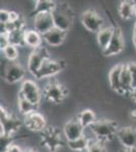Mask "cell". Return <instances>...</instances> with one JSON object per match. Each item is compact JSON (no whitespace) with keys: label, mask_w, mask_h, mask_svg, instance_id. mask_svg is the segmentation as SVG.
<instances>
[{"label":"cell","mask_w":136,"mask_h":152,"mask_svg":"<svg viewBox=\"0 0 136 152\" xmlns=\"http://www.w3.org/2000/svg\"><path fill=\"white\" fill-rule=\"evenodd\" d=\"M88 129H90L93 138L106 144L112 141L115 137H117L119 126H118L117 122L114 120L102 119L96 120Z\"/></svg>","instance_id":"6da1fadb"},{"label":"cell","mask_w":136,"mask_h":152,"mask_svg":"<svg viewBox=\"0 0 136 152\" xmlns=\"http://www.w3.org/2000/svg\"><path fill=\"white\" fill-rule=\"evenodd\" d=\"M62 134L60 130L55 127H47L43 132H41V143L50 152H58L65 146L62 139Z\"/></svg>","instance_id":"7a4b0ae2"},{"label":"cell","mask_w":136,"mask_h":152,"mask_svg":"<svg viewBox=\"0 0 136 152\" xmlns=\"http://www.w3.org/2000/svg\"><path fill=\"white\" fill-rule=\"evenodd\" d=\"M68 95V89L57 81H49L43 87V96L49 104H60Z\"/></svg>","instance_id":"3957f363"},{"label":"cell","mask_w":136,"mask_h":152,"mask_svg":"<svg viewBox=\"0 0 136 152\" xmlns=\"http://www.w3.org/2000/svg\"><path fill=\"white\" fill-rule=\"evenodd\" d=\"M52 15H53L55 28L65 33L70 31L73 23V15L68 6H61L56 4L55 8L52 10Z\"/></svg>","instance_id":"277c9868"},{"label":"cell","mask_w":136,"mask_h":152,"mask_svg":"<svg viewBox=\"0 0 136 152\" xmlns=\"http://www.w3.org/2000/svg\"><path fill=\"white\" fill-rule=\"evenodd\" d=\"M80 23L86 31L96 34L101 28L105 26V21L98 11L93 8H88L80 14Z\"/></svg>","instance_id":"5b68a950"},{"label":"cell","mask_w":136,"mask_h":152,"mask_svg":"<svg viewBox=\"0 0 136 152\" xmlns=\"http://www.w3.org/2000/svg\"><path fill=\"white\" fill-rule=\"evenodd\" d=\"M1 137H13L21 126V123L16 117H14L11 113L6 111L3 107H1Z\"/></svg>","instance_id":"8992f818"},{"label":"cell","mask_w":136,"mask_h":152,"mask_svg":"<svg viewBox=\"0 0 136 152\" xmlns=\"http://www.w3.org/2000/svg\"><path fill=\"white\" fill-rule=\"evenodd\" d=\"M49 58H51L49 52L44 47L32 50L28 59H26V69H28L29 74H32L35 77L37 73L39 72V70L41 69L43 63Z\"/></svg>","instance_id":"52a82bcc"},{"label":"cell","mask_w":136,"mask_h":152,"mask_svg":"<svg viewBox=\"0 0 136 152\" xmlns=\"http://www.w3.org/2000/svg\"><path fill=\"white\" fill-rule=\"evenodd\" d=\"M18 92L28 100L39 107V104H40L42 100L43 90L41 89V87L39 86V84L36 81L26 78L21 82Z\"/></svg>","instance_id":"ba28073f"},{"label":"cell","mask_w":136,"mask_h":152,"mask_svg":"<svg viewBox=\"0 0 136 152\" xmlns=\"http://www.w3.org/2000/svg\"><path fill=\"white\" fill-rule=\"evenodd\" d=\"M33 28L42 36L55 28L52 11H39L34 14L33 18Z\"/></svg>","instance_id":"9c48e42d"},{"label":"cell","mask_w":136,"mask_h":152,"mask_svg":"<svg viewBox=\"0 0 136 152\" xmlns=\"http://www.w3.org/2000/svg\"><path fill=\"white\" fill-rule=\"evenodd\" d=\"M65 66H66L65 61L53 60V59L49 58L43 63L41 69L37 73L35 78H36V79H46V78H50L52 76L60 73L61 71L65 68Z\"/></svg>","instance_id":"30bf717a"},{"label":"cell","mask_w":136,"mask_h":152,"mask_svg":"<svg viewBox=\"0 0 136 152\" xmlns=\"http://www.w3.org/2000/svg\"><path fill=\"white\" fill-rule=\"evenodd\" d=\"M26 74V68L21 65V63L15 61V62H9L5 66L3 78L9 84H14L17 82H23L26 79L24 78Z\"/></svg>","instance_id":"8fae6325"},{"label":"cell","mask_w":136,"mask_h":152,"mask_svg":"<svg viewBox=\"0 0 136 152\" xmlns=\"http://www.w3.org/2000/svg\"><path fill=\"white\" fill-rule=\"evenodd\" d=\"M85 127L81 125L79 120L75 116L74 118H71L70 120H68L63 125L62 133L66 141H72L75 140V139L80 138L81 136H83L85 135Z\"/></svg>","instance_id":"7c38bea8"},{"label":"cell","mask_w":136,"mask_h":152,"mask_svg":"<svg viewBox=\"0 0 136 152\" xmlns=\"http://www.w3.org/2000/svg\"><path fill=\"white\" fill-rule=\"evenodd\" d=\"M125 48V40L124 35L120 28H115V33L113 35V38L109 43L108 47L103 50V55L110 57V56H117L120 53L124 51Z\"/></svg>","instance_id":"4fadbf2b"},{"label":"cell","mask_w":136,"mask_h":152,"mask_svg":"<svg viewBox=\"0 0 136 152\" xmlns=\"http://www.w3.org/2000/svg\"><path fill=\"white\" fill-rule=\"evenodd\" d=\"M24 125L29 131L41 133L47 128V120L43 114L36 111L24 117Z\"/></svg>","instance_id":"5bb4252c"},{"label":"cell","mask_w":136,"mask_h":152,"mask_svg":"<svg viewBox=\"0 0 136 152\" xmlns=\"http://www.w3.org/2000/svg\"><path fill=\"white\" fill-rule=\"evenodd\" d=\"M117 139L123 148L136 147V128L134 127H121L117 132Z\"/></svg>","instance_id":"9a60e30c"},{"label":"cell","mask_w":136,"mask_h":152,"mask_svg":"<svg viewBox=\"0 0 136 152\" xmlns=\"http://www.w3.org/2000/svg\"><path fill=\"white\" fill-rule=\"evenodd\" d=\"M123 63L116 64L110 70L108 75V81L111 89L116 94L122 95V88H121V72H122Z\"/></svg>","instance_id":"2e32d148"},{"label":"cell","mask_w":136,"mask_h":152,"mask_svg":"<svg viewBox=\"0 0 136 152\" xmlns=\"http://www.w3.org/2000/svg\"><path fill=\"white\" fill-rule=\"evenodd\" d=\"M66 39V33L61 29L54 28L51 31H49L48 33H46L45 35H43V40L44 42L50 47H59L65 42Z\"/></svg>","instance_id":"e0dca14e"},{"label":"cell","mask_w":136,"mask_h":152,"mask_svg":"<svg viewBox=\"0 0 136 152\" xmlns=\"http://www.w3.org/2000/svg\"><path fill=\"white\" fill-rule=\"evenodd\" d=\"M43 36L39 31H37L35 28L26 29L24 36V47L31 49H37L42 47V42H43Z\"/></svg>","instance_id":"ac0fdd59"},{"label":"cell","mask_w":136,"mask_h":152,"mask_svg":"<svg viewBox=\"0 0 136 152\" xmlns=\"http://www.w3.org/2000/svg\"><path fill=\"white\" fill-rule=\"evenodd\" d=\"M115 28H116L112 26H105L96 33V43H98L99 47L102 49V51L108 47L109 43L112 40L113 35L115 33Z\"/></svg>","instance_id":"d6986e66"},{"label":"cell","mask_w":136,"mask_h":152,"mask_svg":"<svg viewBox=\"0 0 136 152\" xmlns=\"http://www.w3.org/2000/svg\"><path fill=\"white\" fill-rule=\"evenodd\" d=\"M121 88H122V95L131 94L132 92V76L130 70L126 63H123L122 72H121Z\"/></svg>","instance_id":"ffe728a7"},{"label":"cell","mask_w":136,"mask_h":152,"mask_svg":"<svg viewBox=\"0 0 136 152\" xmlns=\"http://www.w3.org/2000/svg\"><path fill=\"white\" fill-rule=\"evenodd\" d=\"M118 13L123 20H130L134 18L133 0H121L118 5Z\"/></svg>","instance_id":"44dd1931"},{"label":"cell","mask_w":136,"mask_h":152,"mask_svg":"<svg viewBox=\"0 0 136 152\" xmlns=\"http://www.w3.org/2000/svg\"><path fill=\"white\" fill-rule=\"evenodd\" d=\"M90 139L87 136L83 135L80 138L75 139L72 141H67L66 142V146L69 150H71L72 152H86L90 145Z\"/></svg>","instance_id":"7402d4cb"},{"label":"cell","mask_w":136,"mask_h":152,"mask_svg":"<svg viewBox=\"0 0 136 152\" xmlns=\"http://www.w3.org/2000/svg\"><path fill=\"white\" fill-rule=\"evenodd\" d=\"M17 109H18L19 114L24 117L26 115L36 112L37 109H38V105L34 104L33 102L28 100L18 92V95H17Z\"/></svg>","instance_id":"603a6c76"},{"label":"cell","mask_w":136,"mask_h":152,"mask_svg":"<svg viewBox=\"0 0 136 152\" xmlns=\"http://www.w3.org/2000/svg\"><path fill=\"white\" fill-rule=\"evenodd\" d=\"M77 119L79 120V122L81 123L85 129L90 128V127L96 121V115L93 110L90 109H85L80 111L77 114Z\"/></svg>","instance_id":"cb8c5ba5"},{"label":"cell","mask_w":136,"mask_h":152,"mask_svg":"<svg viewBox=\"0 0 136 152\" xmlns=\"http://www.w3.org/2000/svg\"><path fill=\"white\" fill-rule=\"evenodd\" d=\"M26 28H16L14 31L8 33V39L10 45H14L16 47H24V36Z\"/></svg>","instance_id":"d4e9b609"},{"label":"cell","mask_w":136,"mask_h":152,"mask_svg":"<svg viewBox=\"0 0 136 152\" xmlns=\"http://www.w3.org/2000/svg\"><path fill=\"white\" fill-rule=\"evenodd\" d=\"M2 51L3 57L7 59L9 62H15L19 58V51L18 48L14 45H8L6 48H4Z\"/></svg>","instance_id":"484cf974"},{"label":"cell","mask_w":136,"mask_h":152,"mask_svg":"<svg viewBox=\"0 0 136 152\" xmlns=\"http://www.w3.org/2000/svg\"><path fill=\"white\" fill-rule=\"evenodd\" d=\"M86 152H108L103 142L98 141L96 139H90V145Z\"/></svg>","instance_id":"4316f807"},{"label":"cell","mask_w":136,"mask_h":152,"mask_svg":"<svg viewBox=\"0 0 136 152\" xmlns=\"http://www.w3.org/2000/svg\"><path fill=\"white\" fill-rule=\"evenodd\" d=\"M130 70L131 76H132V89H136V62H128L126 63ZM132 90V91H133Z\"/></svg>","instance_id":"83f0119b"},{"label":"cell","mask_w":136,"mask_h":152,"mask_svg":"<svg viewBox=\"0 0 136 152\" xmlns=\"http://www.w3.org/2000/svg\"><path fill=\"white\" fill-rule=\"evenodd\" d=\"M0 23H10V11L6 9L0 10Z\"/></svg>","instance_id":"f1b7e54d"},{"label":"cell","mask_w":136,"mask_h":152,"mask_svg":"<svg viewBox=\"0 0 136 152\" xmlns=\"http://www.w3.org/2000/svg\"><path fill=\"white\" fill-rule=\"evenodd\" d=\"M8 45H10L8 35H7V34H1V36H0V48H1V50L6 48Z\"/></svg>","instance_id":"f546056e"},{"label":"cell","mask_w":136,"mask_h":152,"mask_svg":"<svg viewBox=\"0 0 136 152\" xmlns=\"http://www.w3.org/2000/svg\"><path fill=\"white\" fill-rule=\"evenodd\" d=\"M3 152H24V151L23 150V148L21 146L11 143L10 145L7 146V148Z\"/></svg>","instance_id":"4dcf8cb0"},{"label":"cell","mask_w":136,"mask_h":152,"mask_svg":"<svg viewBox=\"0 0 136 152\" xmlns=\"http://www.w3.org/2000/svg\"><path fill=\"white\" fill-rule=\"evenodd\" d=\"M120 152H136V147L135 148H123Z\"/></svg>","instance_id":"1f68e13d"},{"label":"cell","mask_w":136,"mask_h":152,"mask_svg":"<svg viewBox=\"0 0 136 152\" xmlns=\"http://www.w3.org/2000/svg\"><path fill=\"white\" fill-rule=\"evenodd\" d=\"M132 42H133V46H134L135 50H136V31H133L132 33Z\"/></svg>","instance_id":"d6a6232c"},{"label":"cell","mask_w":136,"mask_h":152,"mask_svg":"<svg viewBox=\"0 0 136 152\" xmlns=\"http://www.w3.org/2000/svg\"><path fill=\"white\" fill-rule=\"evenodd\" d=\"M131 99H133V102H135V104H136V89L135 90H133V91L132 92H131Z\"/></svg>","instance_id":"836d02e7"},{"label":"cell","mask_w":136,"mask_h":152,"mask_svg":"<svg viewBox=\"0 0 136 152\" xmlns=\"http://www.w3.org/2000/svg\"><path fill=\"white\" fill-rule=\"evenodd\" d=\"M36 1V4H39V3H46V2H51L53 0H35Z\"/></svg>","instance_id":"e575fe53"},{"label":"cell","mask_w":136,"mask_h":152,"mask_svg":"<svg viewBox=\"0 0 136 152\" xmlns=\"http://www.w3.org/2000/svg\"><path fill=\"white\" fill-rule=\"evenodd\" d=\"M133 7H134V15L136 18V0H133Z\"/></svg>","instance_id":"d590c367"},{"label":"cell","mask_w":136,"mask_h":152,"mask_svg":"<svg viewBox=\"0 0 136 152\" xmlns=\"http://www.w3.org/2000/svg\"><path fill=\"white\" fill-rule=\"evenodd\" d=\"M24 152H37L35 149H28V150H26Z\"/></svg>","instance_id":"8d00e7d4"},{"label":"cell","mask_w":136,"mask_h":152,"mask_svg":"<svg viewBox=\"0 0 136 152\" xmlns=\"http://www.w3.org/2000/svg\"><path fill=\"white\" fill-rule=\"evenodd\" d=\"M133 31H136V23H135V24H134V28H133Z\"/></svg>","instance_id":"74e56055"}]
</instances>
